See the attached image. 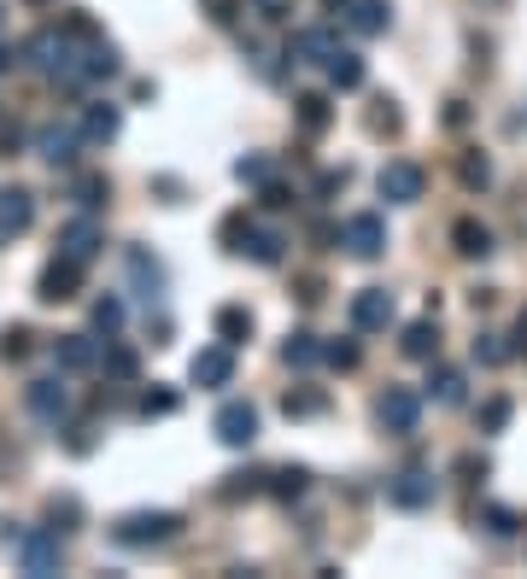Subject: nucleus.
Wrapping results in <instances>:
<instances>
[{
	"label": "nucleus",
	"mask_w": 527,
	"mask_h": 579,
	"mask_svg": "<svg viewBox=\"0 0 527 579\" xmlns=\"http://www.w3.org/2000/svg\"><path fill=\"white\" fill-rule=\"evenodd\" d=\"M76 147H83V130H71V123H42V130H35V153H42L53 170H71Z\"/></svg>",
	"instance_id": "9d476101"
},
{
	"label": "nucleus",
	"mask_w": 527,
	"mask_h": 579,
	"mask_svg": "<svg viewBox=\"0 0 527 579\" xmlns=\"http://www.w3.org/2000/svg\"><path fill=\"white\" fill-rule=\"evenodd\" d=\"M217 340L223 345H247L252 340V310L247 304H223L217 310Z\"/></svg>",
	"instance_id": "5701e85b"
},
{
	"label": "nucleus",
	"mask_w": 527,
	"mask_h": 579,
	"mask_svg": "<svg viewBox=\"0 0 527 579\" xmlns=\"http://www.w3.org/2000/svg\"><path fill=\"white\" fill-rule=\"evenodd\" d=\"M352 7V0H322V12H347Z\"/></svg>",
	"instance_id": "5fc2aeb1"
},
{
	"label": "nucleus",
	"mask_w": 527,
	"mask_h": 579,
	"mask_svg": "<svg viewBox=\"0 0 527 579\" xmlns=\"http://www.w3.org/2000/svg\"><path fill=\"white\" fill-rule=\"evenodd\" d=\"M347 24H352L358 35H381V30L393 24V7H388V0H352V7H347Z\"/></svg>",
	"instance_id": "aec40b11"
},
{
	"label": "nucleus",
	"mask_w": 527,
	"mask_h": 579,
	"mask_svg": "<svg viewBox=\"0 0 527 579\" xmlns=\"http://www.w3.org/2000/svg\"><path fill=\"white\" fill-rule=\"evenodd\" d=\"M240 7H247V0H206V12L217 18V24H229V18H235Z\"/></svg>",
	"instance_id": "3c124183"
},
{
	"label": "nucleus",
	"mask_w": 527,
	"mask_h": 579,
	"mask_svg": "<svg viewBox=\"0 0 527 579\" xmlns=\"http://www.w3.org/2000/svg\"><path fill=\"white\" fill-rule=\"evenodd\" d=\"M293 117H299V130H306V135H322V130L334 123L329 94H299V100H293Z\"/></svg>",
	"instance_id": "b1692460"
},
{
	"label": "nucleus",
	"mask_w": 527,
	"mask_h": 579,
	"mask_svg": "<svg viewBox=\"0 0 527 579\" xmlns=\"http://www.w3.org/2000/svg\"><path fill=\"white\" fill-rule=\"evenodd\" d=\"M65 35H76V41H94V18H89V12H71V18H65Z\"/></svg>",
	"instance_id": "8fccbe9b"
},
{
	"label": "nucleus",
	"mask_w": 527,
	"mask_h": 579,
	"mask_svg": "<svg viewBox=\"0 0 527 579\" xmlns=\"http://www.w3.org/2000/svg\"><path fill=\"white\" fill-rule=\"evenodd\" d=\"M176 533H182L176 509H135V515H124V521L112 527V539L124 550H147V545H170Z\"/></svg>",
	"instance_id": "f03ea898"
},
{
	"label": "nucleus",
	"mask_w": 527,
	"mask_h": 579,
	"mask_svg": "<svg viewBox=\"0 0 527 579\" xmlns=\"http://www.w3.org/2000/svg\"><path fill=\"white\" fill-rule=\"evenodd\" d=\"M463 182H469V188H486V182H493V164H486V158H463Z\"/></svg>",
	"instance_id": "49530a36"
},
{
	"label": "nucleus",
	"mask_w": 527,
	"mask_h": 579,
	"mask_svg": "<svg viewBox=\"0 0 527 579\" xmlns=\"http://www.w3.org/2000/svg\"><path fill=\"white\" fill-rule=\"evenodd\" d=\"M404 358H416V363H428V358H440V322H434V310H428V317H422V322H411V328H404Z\"/></svg>",
	"instance_id": "6ab92c4d"
},
{
	"label": "nucleus",
	"mask_w": 527,
	"mask_h": 579,
	"mask_svg": "<svg viewBox=\"0 0 527 579\" xmlns=\"http://www.w3.org/2000/svg\"><path fill=\"white\" fill-rule=\"evenodd\" d=\"M71 199L83 205V211H100V205L112 199V182L100 176V170H89V176H76V182H71Z\"/></svg>",
	"instance_id": "c85d7f7f"
},
{
	"label": "nucleus",
	"mask_w": 527,
	"mask_h": 579,
	"mask_svg": "<svg viewBox=\"0 0 527 579\" xmlns=\"http://www.w3.org/2000/svg\"><path fill=\"white\" fill-rule=\"evenodd\" d=\"M48 521H65L59 533H71L76 521H83V504H76V498H53V504H48Z\"/></svg>",
	"instance_id": "c03bdc74"
},
{
	"label": "nucleus",
	"mask_w": 527,
	"mask_h": 579,
	"mask_svg": "<svg viewBox=\"0 0 527 579\" xmlns=\"http://www.w3.org/2000/svg\"><path fill=\"white\" fill-rule=\"evenodd\" d=\"M124 263H130V281H135V299H141V304H158V299H165V270H158V263L141 252V246H130Z\"/></svg>",
	"instance_id": "4468645a"
},
{
	"label": "nucleus",
	"mask_w": 527,
	"mask_h": 579,
	"mask_svg": "<svg viewBox=\"0 0 527 579\" xmlns=\"http://www.w3.org/2000/svg\"><path fill=\"white\" fill-rule=\"evenodd\" d=\"M375 416H381V427H388V433H416L422 427V392L388 386V392H381V404H375Z\"/></svg>",
	"instance_id": "6e6552de"
},
{
	"label": "nucleus",
	"mask_w": 527,
	"mask_h": 579,
	"mask_svg": "<svg viewBox=\"0 0 527 579\" xmlns=\"http://www.w3.org/2000/svg\"><path fill=\"white\" fill-rule=\"evenodd\" d=\"M176 404H182V392H170V386H153V392H141V416H176Z\"/></svg>",
	"instance_id": "473e14b6"
},
{
	"label": "nucleus",
	"mask_w": 527,
	"mask_h": 579,
	"mask_svg": "<svg viewBox=\"0 0 527 579\" xmlns=\"http://www.w3.org/2000/svg\"><path fill=\"white\" fill-rule=\"evenodd\" d=\"M53 363L65 369V375H83V369H94V363H100L94 334H65V340H53Z\"/></svg>",
	"instance_id": "2eb2a0df"
},
{
	"label": "nucleus",
	"mask_w": 527,
	"mask_h": 579,
	"mask_svg": "<svg viewBox=\"0 0 527 579\" xmlns=\"http://www.w3.org/2000/svg\"><path fill=\"white\" fill-rule=\"evenodd\" d=\"M340 246H347L352 258H381L388 252V223H381L375 211H358V217H347V229H340Z\"/></svg>",
	"instance_id": "423d86ee"
},
{
	"label": "nucleus",
	"mask_w": 527,
	"mask_h": 579,
	"mask_svg": "<svg viewBox=\"0 0 527 579\" xmlns=\"http://www.w3.org/2000/svg\"><path fill=\"white\" fill-rule=\"evenodd\" d=\"M428 399L434 404H445V410H457L463 404V375H457V369H434V375H428Z\"/></svg>",
	"instance_id": "c756f323"
},
{
	"label": "nucleus",
	"mask_w": 527,
	"mask_h": 579,
	"mask_svg": "<svg viewBox=\"0 0 527 579\" xmlns=\"http://www.w3.org/2000/svg\"><path fill=\"white\" fill-rule=\"evenodd\" d=\"M329 53H334V30H329V24L299 30V35L288 41V59H293V65H322Z\"/></svg>",
	"instance_id": "f3484780"
},
{
	"label": "nucleus",
	"mask_w": 527,
	"mask_h": 579,
	"mask_svg": "<svg viewBox=\"0 0 527 579\" xmlns=\"http://www.w3.org/2000/svg\"><path fill=\"white\" fill-rule=\"evenodd\" d=\"M35 223V199L24 188H0V235H24Z\"/></svg>",
	"instance_id": "a211bd4d"
},
{
	"label": "nucleus",
	"mask_w": 527,
	"mask_h": 579,
	"mask_svg": "<svg viewBox=\"0 0 527 579\" xmlns=\"http://www.w3.org/2000/svg\"><path fill=\"white\" fill-rule=\"evenodd\" d=\"M18 147H24V130H18V123H12V117H0V153H7V158H12Z\"/></svg>",
	"instance_id": "09e8293b"
},
{
	"label": "nucleus",
	"mask_w": 527,
	"mask_h": 579,
	"mask_svg": "<svg viewBox=\"0 0 527 579\" xmlns=\"http://www.w3.org/2000/svg\"><path fill=\"white\" fill-rule=\"evenodd\" d=\"M264 205H270V211H288V188H281V182H264Z\"/></svg>",
	"instance_id": "603ef678"
},
{
	"label": "nucleus",
	"mask_w": 527,
	"mask_h": 579,
	"mask_svg": "<svg viewBox=\"0 0 527 579\" xmlns=\"http://www.w3.org/2000/svg\"><path fill=\"white\" fill-rule=\"evenodd\" d=\"M452 246H457L463 258H486V252H493V229L475 223V217H457L452 223Z\"/></svg>",
	"instance_id": "412c9836"
},
{
	"label": "nucleus",
	"mask_w": 527,
	"mask_h": 579,
	"mask_svg": "<svg viewBox=\"0 0 527 579\" xmlns=\"http://www.w3.org/2000/svg\"><path fill=\"white\" fill-rule=\"evenodd\" d=\"M117 123H124V112H117L112 100H94V106L83 112V141H112Z\"/></svg>",
	"instance_id": "393cba45"
},
{
	"label": "nucleus",
	"mask_w": 527,
	"mask_h": 579,
	"mask_svg": "<svg viewBox=\"0 0 527 579\" xmlns=\"http://www.w3.org/2000/svg\"><path fill=\"white\" fill-rule=\"evenodd\" d=\"M510 427V399H486L480 404V433H504Z\"/></svg>",
	"instance_id": "ea45409f"
},
{
	"label": "nucleus",
	"mask_w": 527,
	"mask_h": 579,
	"mask_svg": "<svg viewBox=\"0 0 527 579\" xmlns=\"http://www.w3.org/2000/svg\"><path fill=\"white\" fill-rule=\"evenodd\" d=\"M258 480H264V474H229V486H223V498H252V492H258Z\"/></svg>",
	"instance_id": "a18cd8bd"
},
{
	"label": "nucleus",
	"mask_w": 527,
	"mask_h": 579,
	"mask_svg": "<svg viewBox=\"0 0 527 579\" xmlns=\"http://www.w3.org/2000/svg\"><path fill=\"white\" fill-rule=\"evenodd\" d=\"M211 433H217V440L229 445V451H247V445L258 440V410H252V404H240V399H235V404H223V410H217V422H211Z\"/></svg>",
	"instance_id": "1a4fd4ad"
},
{
	"label": "nucleus",
	"mask_w": 527,
	"mask_h": 579,
	"mask_svg": "<svg viewBox=\"0 0 527 579\" xmlns=\"http://www.w3.org/2000/svg\"><path fill=\"white\" fill-rule=\"evenodd\" d=\"M24 65L42 71V76H53V82H65V89H83V53H76V35H65V30L30 35Z\"/></svg>",
	"instance_id": "f257e3e1"
},
{
	"label": "nucleus",
	"mask_w": 527,
	"mask_h": 579,
	"mask_svg": "<svg viewBox=\"0 0 527 579\" xmlns=\"http://www.w3.org/2000/svg\"><path fill=\"white\" fill-rule=\"evenodd\" d=\"M306 486H311V468H276V474H270V492H276V498H299Z\"/></svg>",
	"instance_id": "f704fd0d"
},
{
	"label": "nucleus",
	"mask_w": 527,
	"mask_h": 579,
	"mask_svg": "<svg viewBox=\"0 0 527 579\" xmlns=\"http://www.w3.org/2000/svg\"><path fill=\"white\" fill-rule=\"evenodd\" d=\"M30 7H48V0H30Z\"/></svg>",
	"instance_id": "4d7b16f0"
},
{
	"label": "nucleus",
	"mask_w": 527,
	"mask_h": 579,
	"mask_svg": "<svg viewBox=\"0 0 527 579\" xmlns=\"http://www.w3.org/2000/svg\"><path fill=\"white\" fill-rule=\"evenodd\" d=\"M117 76V48L112 41H89V53H83V82H106Z\"/></svg>",
	"instance_id": "bb28decb"
},
{
	"label": "nucleus",
	"mask_w": 527,
	"mask_h": 579,
	"mask_svg": "<svg viewBox=\"0 0 527 579\" xmlns=\"http://www.w3.org/2000/svg\"><path fill=\"white\" fill-rule=\"evenodd\" d=\"M358 358H363L358 340H329V345H322V363H329V369H358Z\"/></svg>",
	"instance_id": "e433bc0d"
},
{
	"label": "nucleus",
	"mask_w": 527,
	"mask_h": 579,
	"mask_svg": "<svg viewBox=\"0 0 527 579\" xmlns=\"http://www.w3.org/2000/svg\"><path fill=\"white\" fill-rule=\"evenodd\" d=\"M281 246H288V240H281L276 229H247V240H240V252H247L252 263H281Z\"/></svg>",
	"instance_id": "cd10ccee"
},
{
	"label": "nucleus",
	"mask_w": 527,
	"mask_h": 579,
	"mask_svg": "<svg viewBox=\"0 0 527 579\" xmlns=\"http://www.w3.org/2000/svg\"><path fill=\"white\" fill-rule=\"evenodd\" d=\"M100 246H106V229H100L94 217H76V223H65V235H59V252L76 258V263H89Z\"/></svg>",
	"instance_id": "ddd939ff"
},
{
	"label": "nucleus",
	"mask_w": 527,
	"mask_h": 579,
	"mask_svg": "<svg viewBox=\"0 0 527 579\" xmlns=\"http://www.w3.org/2000/svg\"><path fill=\"white\" fill-rule=\"evenodd\" d=\"M457 474H463V480H480V474H486V457H475V451H469V457H457Z\"/></svg>",
	"instance_id": "864d4df0"
},
{
	"label": "nucleus",
	"mask_w": 527,
	"mask_h": 579,
	"mask_svg": "<svg viewBox=\"0 0 527 579\" xmlns=\"http://www.w3.org/2000/svg\"><path fill=\"white\" fill-rule=\"evenodd\" d=\"M393 322V293L388 287H363V293H352V328L358 334H375V328Z\"/></svg>",
	"instance_id": "9b49d317"
},
{
	"label": "nucleus",
	"mask_w": 527,
	"mask_h": 579,
	"mask_svg": "<svg viewBox=\"0 0 527 579\" xmlns=\"http://www.w3.org/2000/svg\"><path fill=\"white\" fill-rule=\"evenodd\" d=\"M188 375H194V386H229L235 381V345H206Z\"/></svg>",
	"instance_id": "f8f14e48"
},
{
	"label": "nucleus",
	"mask_w": 527,
	"mask_h": 579,
	"mask_svg": "<svg viewBox=\"0 0 527 579\" xmlns=\"http://www.w3.org/2000/svg\"><path fill=\"white\" fill-rule=\"evenodd\" d=\"M83 270H89V263H76V258L59 252L48 270H42V281H35V299H42V304H65V299H76V293H83Z\"/></svg>",
	"instance_id": "39448f33"
},
{
	"label": "nucleus",
	"mask_w": 527,
	"mask_h": 579,
	"mask_svg": "<svg viewBox=\"0 0 527 579\" xmlns=\"http://www.w3.org/2000/svg\"><path fill=\"white\" fill-rule=\"evenodd\" d=\"M322 71H329V82H334V89H363V59L352 53V48H334L329 59H322Z\"/></svg>",
	"instance_id": "4be33fe9"
},
{
	"label": "nucleus",
	"mask_w": 527,
	"mask_h": 579,
	"mask_svg": "<svg viewBox=\"0 0 527 579\" xmlns=\"http://www.w3.org/2000/svg\"><path fill=\"white\" fill-rule=\"evenodd\" d=\"M24 404H30V416H35V422L59 427V422L71 416V386L59 381V375H48V381H30V386H24Z\"/></svg>",
	"instance_id": "0eeeda50"
},
{
	"label": "nucleus",
	"mask_w": 527,
	"mask_h": 579,
	"mask_svg": "<svg viewBox=\"0 0 527 579\" xmlns=\"http://www.w3.org/2000/svg\"><path fill=\"white\" fill-rule=\"evenodd\" d=\"M281 410H288L293 422H306V416H322V410H329V399H322L317 386H293L288 399H281Z\"/></svg>",
	"instance_id": "7c9ffc66"
},
{
	"label": "nucleus",
	"mask_w": 527,
	"mask_h": 579,
	"mask_svg": "<svg viewBox=\"0 0 527 579\" xmlns=\"http://www.w3.org/2000/svg\"><path fill=\"white\" fill-rule=\"evenodd\" d=\"M252 12L264 18V24H281V18L293 12V0H252Z\"/></svg>",
	"instance_id": "de8ad7c7"
},
{
	"label": "nucleus",
	"mask_w": 527,
	"mask_h": 579,
	"mask_svg": "<svg viewBox=\"0 0 527 579\" xmlns=\"http://www.w3.org/2000/svg\"><path fill=\"white\" fill-rule=\"evenodd\" d=\"M247 229H252V223H247V211H229V217L217 223V240L229 246V252H240V240H247Z\"/></svg>",
	"instance_id": "4c0bfd02"
},
{
	"label": "nucleus",
	"mask_w": 527,
	"mask_h": 579,
	"mask_svg": "<svg viewBox=\"0 0 527 579\" xmlns=\"http://www.w3.org/2000/svg\"><path fill=\"white\" fill-rule=\"evenodd\" d=\"M117 328H124V304H117V299H100V304H94V334H117Z\"/></svg>",
	"instance_id": "79ce46f5"
},
{
	"label": "nucleus",
	"mask_w": 527,
	"mask_h": 579,
	"mask_svg": "<svg viewBox=\"0 0 527 579\" xmlns=\"http://www.w3.org/2000/svg\"><path fill=\"white\" fill-rule=\"evenodd\" d=\"M106 375H112V381H135V375H141L135 351H124V345H117V351H106Z\"/></svg>",
	"instance_id": "37998d69"
},
{
	"label": "nucleus",
	"mask_w": 527,
	"mask_h": 579,
	"mask_svg": "<svg viewBox=\"0 0 527 579\" xmlns=\"http://www.w3.org/2000/svg\"><path fill=\"white\" fill-rule=\"evenodd\" d=\"M475 363H486V369L510 363V345H504L498 334H480V340H475Z\"/></svg>",
	"instance_id": "a19ab883"
},
{
	"label": "nucleus",
	"mask_w": 527,
	"mask_h": 579,
	"mask_svg": "<svg viewBox=\"0 0 527 579\" xmlns=\"http://www.w3.org/2000/svg\"><path fill=\"white\" fill-rule=\"evenodd\" d=\"M12 59H18V48H0V71H7V65H12Z\"/></svg>",
	"instance_id": "6e6d98bb"
},
{
	"label": "nucleus",
	"mask_w": 527,
	"mask_h": 579,
	"mask_svg": "<svg viewBox=\"0 0 527 579\" xmlns=\"http://www.w3.org/2000/svg\"><path fill=\"white\" fill-rule=\"evenodd\" d=\"M235 176H240V182H252V188H264V182H270V158H264V153L235 158Z\"/></svg>",
	"instance_id": "58836bf2"
},
{
	"label": "nucleus",
	"mask_w": 527,
	"mask_h": 579,
	"mask_svg": "<svg viewBox=\"0 0 527 579\" xmlns=\"http://www.w3.org/2000/svg\"><path fill=\"white\" fill-rule=\"evenodd\" d=\"M375 188H381V199H388V205H416V199H422V188H428V176H422V164L393 158V164H381Z\"/></svg>",
	"instance_id": "20e7f679"
},
{
	"label": "nucleus",
	"mask_w": 527,
	"mask_h": 579,
	"mask_svg": "<svg viewBox=\"0 0 527 579\" xmlns=\"http://www.w3.org/2000/svg\"><path fill=\"white\" fill-rule=\"evenodd\" d=\"M399 130H404L399 106H393V100H375V106H370V135H399Z\"/></svg>",
	"instance_id": "c9c22d12"
},
{
	"label": "nucleus",
	"mask_w": 527,
	"mask_h": 579,
	"mask_svg": "<svg viewBox=\"0 0 527 579\" xmlns=\"http://www.w3.org/2000/svg\"><path fill=\"white\" fill-rule=\"evenodd\" d=\"M388 498L399 509H422V504H434V474H422V468H404L399 480L388 486Z\"/></svg>",
	"instance_id": "dca6fc26"
},
{
	"label": "nucleus",
	"mask_w": 527,
	"mask_h": 579,
	"mask_svg": "<svg viewBox=\"0 0 527 579\" xmlns=\"http://www.w3.org/2000/svg\"><path fill=\"white\" fill-rule=\"evenodd\" d=\"M281 363H288V369H311V363H322L317 334H306V328H299V334H288V340H281Z\"/></svg>",
	"instance_id": "a878e982"
},
{
	"label": "nucleus",
	"mask_w": 527,
	"mask_h": 579,
	"mask_svg": "<svg viewBox=\"0 0 527 579\" xmlns=\"http://www.w3.org/2000/svg\"><path fill=\"white\" fill-rule=\"evenodd\" d=\"M30 340H35L30 328H24V322H12L7 334H0V358H7V363H24V358H30Z\"/></svg>",
	"instance_id": "72a5a7b5"
},
{
	"label": "nucleus",
	"mask_w": 527,
	"mask_h": 579,
	"mask_svg": "<svg viewBox=\"0 0 527 579\" xmlns=\"http://www.w3.org/2000/svg\"><path fill=\"white\" fill-rule=\"evenodd\" d=\"M18 562H24V573H35V579H48V573H59L65 568V545H59V533L53 527H30V533H18Z\"/></svg>",
	"instance_id": "7ed1b4c3"
},
{
	"label": "nucleus",
	"mask_w": 527,
	"mask_h": 579,
	"mask_svg": "<svg viewBox=\"0 0 527 579\" xmlns=\"http://www.w3.org/2000/svg\"><path fill=\"white\" fill-rule=\"evenodd\" d=\"M480 527L493 533V539H516V527H521V521H516V509H504V504H486V509H480Z\"/></svg>",
	"instance_id": "2f4dec72"
}]
</instances>
